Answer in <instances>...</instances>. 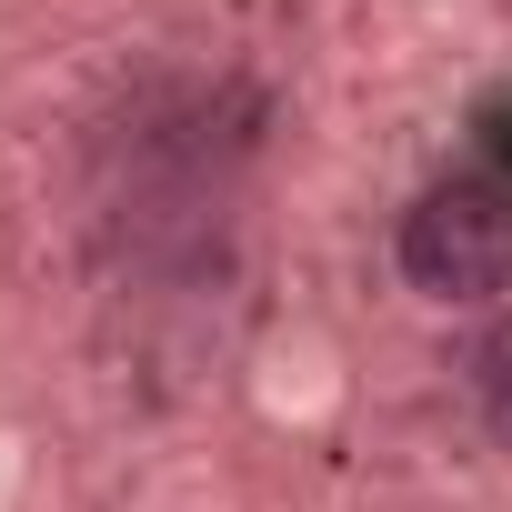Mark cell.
Masks as SVG:
<instances>
[{
	"label": "cell",
	"mask_w": 512,
	"mask_h": 512,
	"mask_svg": "<svg viewBox=\"0 0 512 512\" xmlns=\"http://www.w3.org/2000/svg\"><path fill=\"white\" fill-rule=\"evenodd\" d=\"M402 282L422 302H452V312L512 292V181H492V171L432 181L402 211Z\"/></svg>",
	"instance_id": "1"
},
{
	"label": "cell",
	"mask_w": 512,
	"mask_h": 512,
	"mask_svg": "<svg viewBox=\"0 0 512 512\" xmlns=\"http://www.w3.org/2000/svg\"><path fill=\"white\" fill-rule=\"evenodd\" d=\"M472 402H482V422L512 442V322H492V332L472 342Z\"/></svg>",
	"instance_id": "2"
},
{
	"label": "cell",
	"mask_w": 512,
	"mask_h": 512,
	"mask_svg": "<svg viewBox=\"0 0 512 512\" xmlns=\"http://www.w3.org/2000/svg\"><path fill=\"white\" fill-rule=\"evenodd\" d=\"M492 151H502V161H512V111H492Z\"/></svg>",
	"instance_id": "3"
}]
</instances>
